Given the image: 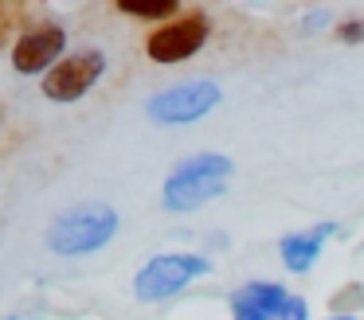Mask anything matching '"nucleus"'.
Here are the masks:
<instances>
[{
	"mask_svg": "<svg viewBox=\"0 0 364 320\" xmlns=\"http://www.w3.org/2000/svg\"><path fill=\"white\" fill-rule=\"evenodd\" d=\"M212 262L204 254H188V250H168V254H153L141 270L134 273V297L141 304H161L168 297L184 293L192 281L208 277Z\"/></svg>",
	"mask_w": 364,
	"mask_h": 320,
	"instance_id": "obj_3",
	"label": "nucleus"
},
{
	"mask_svg": "<svg viewBox=\"0 0 364 320\" xmlns=\"http://www.w3.org/2000/svg\"><path fill=\"white\" fill-rule=\"evenodd\" d=\"M337 39H341V43H360V39H364V20L337 23Z\"/></svg>",
	"mask_w": 364,
	"mask_h": 320,
	"instance_id": "obj_12",
	"label": "nucleus"
},
{
	"mask_svg": "<svg viewBox=\"0 0 364 320\" xmlns=\"http://www.w3.org/2000/svg\"><path fill=\"white\" fill-rule=\"evenodd\" d=\"M118 226H122V215L110 203L82 199L51 219L48 231H43V242L59 258H87V254H98L102 246H110Z\"/></svg>",
	"mask_w": 364,
	"mask_h": 320,
	"instance_id": "obj_1",
	"label": "nucleus"
},
{
	"mask_svg": "<svg viewBox=\"0 0 364 320\" xmlns=\"http://www.w3.org/2000/svg\"><path fill=\"white\" fill-rule=\"evenodd\" d=\"M114 4L134 20H168V16H176L181 0H114Z\"/></svg>",
	"mask_w": 364,
	"mask_h": 320,
	"instance_id": "obj_10",
	"label": "nucleus"
},
{
	"mask_svg": "<svg viewBox=\"0 0 364 320\" xmlns=\"http://www.w3.org/2000/svg\"><path fill=\"white\" fill-rule=\"evenodd\" d=\"M325 320H353V316H325Z\"/></svg>",
	"mask_w": 364,
	"mask_h": 320,
	"instance_id": "obj_13",
	"label": "nucleus"
},
{
	"mask_svg": "<svg viewBox=\"0 0 364 320\" xmlns=\"http://www.w3.org/2000/svg\"><path fill=\"white\" fill-rule=\"evenodd\" d=\"M231 176H235V160L228 153H196L188 160H181L161 184V203L173 215H188V211H200L204 203L220 199L231 187Z\"/></svg>",
	"mask_w": 364,
	"mask_h": 320,
	"instance_id": "obj_2",
	"label": "nucleus"
},
{
	"mask_svg": "<svg viewBox=\"0 0 364 320\" xmlns=\"http://www.w3.org/2000/svg\"><path fill=\"white\" fill-rule=\"evenodd\" d=\"M329 234H337V226H333V223H317V226H309V231L282 234V242H278L282 265H286L290 273H306L309 265L321 258V250H325V242H329Z\"/></svg>",
	"mask_w": 364,
	"mask_h": 320,
	"instance_id": "obj_8",
	"label": "nucleus"
},
{
	"mask_svg": "<svg viewBox=\"0 0 364 320\" xmlns=\"http://www.w3.org/2000/svg\"><path fill=\"white\" fill-rule=\"evenodd\" d=\"M220 101H223V90L215 78H188V82H176L168 90L153 94L145 101V114L157 125H192V121H204Z\"/></svg>",
	"mask_w": 364,
	"mask_h": 320,
	"instance_id": "obj_4",
	"label": "nucleus"
},
{
	"mask_svg": "<svg viewBox=\"0 0 364 320\" xmlns=\"http://www.w3.org/2000/svg\"><path fill=\"white\" fill-rule=\"evenodd\" d=\"M231 320H274V316H267L259 304H251V301H247V297L235 289V293H231Z\"/></svg>",
	"mask_w": 364,
	"mask_h": 320,
	"instance_id": "obj_11",
	"label": "nucleus"
},
{
	"mask_svg": "<svg viewBox=\"0 0 364 320\" xmlns=\"http://www.w3.org/2000/svg\"><path fill=\"white\" fill-rule=\"evenodd\" d=\"M9 320H12V316H9Z\"/></svg>",
	"mask_w": 364,
	"mask_h": 320,
	"instance_id": "obj_14",
	"label": "nucleus"
},
{
	"mask_svg": "<svg viewBox=\"0 0 364 320\" xmlns=\"http://www.w3.org/2000/svg\"><path fill=\"white\" fill-rule=\"evenodd\" d=\"M208 20L204 12H188L181 20H168L145 39V55L161 67H173V62H188L192 55H200V47L208 43Z\"/></svg>",
	"mask_w": 364,
	"mask_h": 320,
	"instance_id": "obj_6",
	"label": "nucleus"
},
{
	"mask_svg": "<svg viewBox=\"0 0 364 320\" xmlns=\"http://www.w3.org/2000/svg\"><path fill=\"white\" fill-rule=\"evenodd\" d=\"M239 293H243L251 304H259V309L267 312V316H274V320H278V312L286 309V301H290V293H286L278 281H247Z\"/></svg>",
	"mask_w": 364,
	"mask_h": 320,
	"instance_id": "obj_9",
	"label": "nucleus"
},
{
	"mask_svg": "<svg viewBox=\"0 0 364 320\" xmlns=\"http://www.w3.org/2000/svg\"><path fill=\"white\" fill-rule=\"evenodd\" d=\"M102 75H106V55L98 51V47H82V51L63 55V59L43 75L40 90L48 101H63L67 106V101L87 98V94L102 82Z\"/></svg>",
	"mask_w": 364,
	"mask_h": 320,
	"instance_id": "obj_5",
	"label": "nucleus"
},
{
	"mask_svg": "<svg viewBox=\"0 0 364 320\" xmlns=\"http://www.w3.org/2000/svg\"><path fill=\"white\" fill-rule=\"evenodd\" d=\"M63 55H67V31L59 23H43V28H32L16 39L12 70L16 75H48Z\"/></svg>",
	"mask_w": 364,
	"mask_h": 320,
	"instance_id": "obj_7",
	"label": "nucleus"
}]
</instances>
